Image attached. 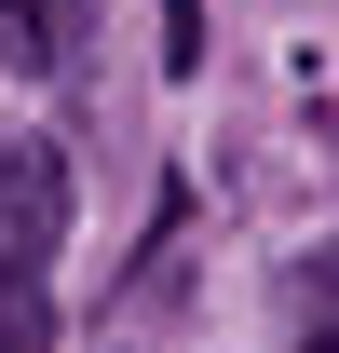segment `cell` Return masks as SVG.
I'll return each mask as SVG.
<instances>
[{"instance_id": "obj_2", "label": "cell", "mask_w": 339, "mask_h": 353, "mask_svg": "<svg viewBox=\"0 0 339 353\" xmlns=\"http://www.w3.org/2000/svg\"><path fill=\"white\" fill-rule=\"evenodd\" d=\"M0 68L54 82V68H68V0H0Z\"/></svg>"}, {"instance_id": "obj_5", "label": "cell", "mask_w": 339, "mask_h": 353, "mask_svg": "<svg viewBox=\"0 0 339 353\" xmlns=\"http://www.w3.org/2000/svg\"><path fill=\"white\" fill-rule=\"evenodd\" d=\"M163 68H204V0H163Z\"/></svg>"}, {"instance_id": "obj_3", "label": "cell", "mask_w": 339, "mask_h": 353, "mask_svg": "<svg viewBox=\"0 0 339 353\" xmlns=\"http://www.w3.org/2000/svg\"><path fill=\"white\" fill-rule=\"evenodd\" d=\"M298 353H339V245L298 259Z\"/></svg>"}, {"instance_id": "obj_4", "label": "cell", "mask_w": 339, "mask_h": 353, "mask_svg": "<svg viewBox=\"0 0 339 353\" xmlns=\"http://www.w3.org/2000/svg\"><path fill=\"white\" fill-rule=\"evenodd\" d=\"M0 353H41V272H0Z\"/></svg>"}, {"instance_id": "obj_1", "label": "cell", "mask_w": 339, "mask_h": 353, "mask_svg": "<svg viewBox=\"0 0 339 353\" xmlns=\"http://www.w3.org/2000/svg\"><path fill=\"white\" fill-rule=\"evenodd\" d=\"M68 245V163L54 136H0V272H54Z\"/></svg>"}]
</instances>
